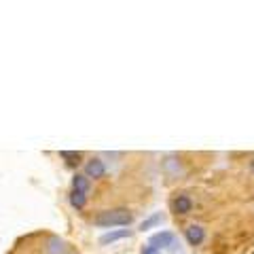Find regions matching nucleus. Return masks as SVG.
<instances>
[{
	"mask_svg": "<svg viewBox=\"0 0 254 254\" xmlns=\"http://www.w3.org/2000/svg\"><path fill=\"white\" fill-rule=\"evenodd\" d=\"M133 214L125 208H117V210H104L93 218L95 227H127L131 225Z\"/></svg>",
	"mask_w": 254,
	"mask_h": 254,
	"instance_id": "nucleus-1",
	"label": "nucleus"
},
{
	"mask_svg": "<svg viewBox=\"0 0 254 254\" xmlns=\"http://www.w3.org/2000/svg\"><path fill=\"white\" fill-rule=\"evenodd\" d=\"M106 174V168H104V161L102 159H91V161H87L85 165V176L87 178H102Z\"/></svg>",
	"mask_w": 254,
	"mask_h": 254,
	"instance_id": "nucleus-2",
	"label": "nucleus"
},
{
	"mask_svg": "<svg viewBox=\"0 0 254 254\" xmlns=\"http://www.w3.org/2000/svg\"><path fill=\"white\" fill-rule=\"evenodd\" d=\"M174 244V233L170 231H161V233H155L153 237L148 240V246H153L155 250H161V248H168V246Z\"/></svg>",
	"mask_w": 254,
	"mask_h": 254,
	"instance_id": "nucleus-3",
	"label": "nucleus"
},
{
	"mask_svg": "<svg viewBox=\"0 0 254 254\" xmlns=\"http://www.w3.org/2000/svg\"><path fill=\"white\" fill-rule=\"evenodd\" d=\"M131 231L129 229H119V231H110V233H104L100 237V244L102 246H106V244H115L119 240H125V237H129Z\"/></svg>",
	"mask_w": 254,
	"mask_h": 254,
	"instance_id": "nucleus-4",
	"label": "nucleus"
},
{
	"mask_svg": "<svg viewBox=\"0 0 254 254\" xmlns=\"http://www.w3.org/2000/svg\"><path fill=\"white\" fill-rule=\"evenodd\" d=\"M203 237H205V233H203L201 227L193 225V227L187 229V242H189L190 246H199V244L203 242Z\"/></svg>",
	"mask_w": 254,
	"mask_h": 254,
	"instance_id": "nucleus-5",
	"label": "nucleus"
},
{
	"mask_svg": "<svg viewBox=\"0 0 254 254\" xmlns=\"http://www.w3.org/2000/svg\"><path fill=\"white\" fill-rule=\"evenodd\" d=\"M172 208H174V212H176V214H189L190 208H193V203H190V199L187 195H178L176 199H174Z\"/></svg>",
	"mask_w": 254,
	"mask_h": 254,
	"instance_id": "nucleus-6",
	"label": "nucleus"
},
{
	"mask_svg": "<svg viewBox=\"0 0 254 254\" xmlns=\"http://www.w3.org/2000/svg\"><path fill=\"white\" fill-rule=\"evenodd\" d=\"M70 203H72V208L83 210L85 203H87V193H81V190H74L72 189V193H70Z\"/></svg>",
	"mask_w": 254,
	"mask_h": 254,
	"instance_id": "nucleus-7",
	"label": "nucleus"
},
{
	"mask_svg": "<svg viewBox=\"0 0 254 254\" xmlns=\"http://www.w3.org/2000/svg\"><path fill=\"white\" fill-rule=\"evenodd\" d=\"M60 157L66 163H70V165H78V163H81V153H76V150H62Z\"/></svg>",
	"mask_w": 254,
	"mask_h": 254,
	"instance_id": "nucleus-8",
	"label": "nucleus"
},
{
	"mask_svg": "<svg viewBox=\"0 0 254 254\" xmlns=\"http://www.w3.org/2000/svg\"><path fill=\"white\" fill-rule=\"evenodd\" d=\"M72 187H74V190H81V193H87L89 190V178L87 176H74V180H72Z\"/></svg>",
	"mask_w": 254,
	"mask_h": 254,
	"instance_id": "nucleus-9",
	"label": "nucleus"
},
{
	"mask_svg": "<svg viewBox=\"0 0 254 254\" xmlns=\"http://www.w3.org/2000/svg\"><path fill=\"white\" fill-rule=\"evenodd\" d=\"M161 214H153V216H150V218H146L144 222H142V225H140V229H142V231H146V229H150V227H155V225H159V222H161Z\"/></svg>",
	"mask_w": 254,
	"mask_h": 254,
	"instance_id": "nucleus-10",
	"label": "nucleus"
},
{
	"mask_svg": "<svg viewBox=\"0 0 254 254\" xmlns=\"http://www.w3.org/2000/svg\"><path fill=\"white\" fill-rule=\"evenodd\" d=\"M142 254H159V250H155L153 246H144V248H142Z\"/></svg>",
	"mask_w": 254,
	"mask_h": 254,
	"instance_id": "nucleus-11",
	"label": "nucleus"
},
{
	"mask_svg": "<svg viewBox=\"0 0 254 254\" xmlns=\"http://www.w3.org/2000/svg\"><path fill=\"white\" fill-rule=\"evenodd\" d=\"M62 248H64V246H62V242H58V240H53V248H51V250H53V254H55V252H58V250L62 252Z\"/></svg>",
	"mask_w": 254,
	"mask_h": 254,
	"instance_id": "nucleus-12",
	"label": "nucleus"
},
{
	"mask_svg": "<svg viewBox=\"0 0 254 254\" xmlns=\"http://www.w3.org/2000/svg\"><path fill=\"white\" fill-rule=\"evenodd\" d=\"M252 170H254V161H252Z\"/></svg>",
	"mask_w": 254,
	"mask_h": 254,
	"instance_id": "nucleus-13",
	"label": "nucleus"
}]
</instances>
